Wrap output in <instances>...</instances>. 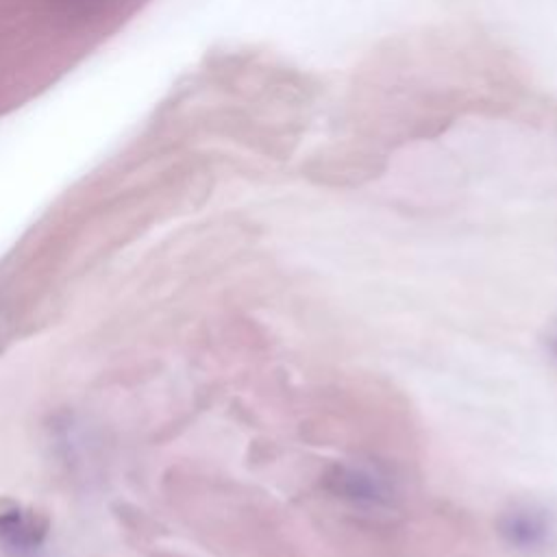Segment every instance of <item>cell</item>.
Returning a JSON list of instances; mask_svg holds the SVG:
<instances>
[{"mask_svg": "<svg viewBox=\"0 0 557 557\" xmlns=\"http://www.w3.org/2000/svg\"><path fill=\"white\" fill-rule=\"evenodd\" d=\"M324 487L352 505H370V507H381L392 503V492L379 479L376 474L361 470V468H350V466H337L324 476Z\"/></svg>", "mask_w": 557, "mask_h": 557, "instance_id": "cell-2", "label": "cell"}, {"mask_svg": "<svg viewBox=\"0 0 557 557\" xmlns=\"http://www.w3.org/2000/svg\"><path fill=\"white\" fill-rule=\"evenodd\" d=\"M503 542L518 553H537L550 544L553 522L550 516L535 505H513L496 520Z\"/></svg>", "mask_w": 557, "mask_h": 557, "instance_id": "cell-1", "label": "cell"}, {"mask_svg": "<svg viewBox=\"0 0 557 557\" xmlns=\"http://www.w3.org/2000/svg\"><path fill=\"white\" fill-rule=\"evenodd\" d=\"M550 352H553L555 359H557V335L550 339Z\"/></svg>", "mask_w": 557, "mask_h": 557, "instance_id": "cell-3", "label": "cell"}]
</instances>
